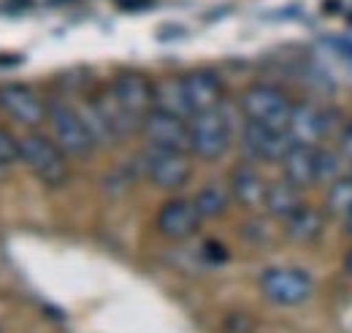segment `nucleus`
<instances>
[{"label":"nucleus","instance_id":"obj_25","mask_svg":"<svg viewBox=\"0 0 352 333\" xmlns=\"http://www.w3.org/2000/svg\"><path fill=\"white\" fill-rule=\"evenodd\" d=\"M333 46H336V52H339L344 60H350V63H352V41H350V39H336V41H333Z\"/></svg>","mask_w":352,"mask_h":333},{"label":"nucleus","instance_id":"obj_17","mask_svg":"<svg viewBox=\"0 0 352 333\" xmlns=\"http://www.w3.org/2000/svg\"><path fill=\"white\" fill-rule=\"evenodd\" d=\"M301 206H304V193H301L298 187H293L287 179L268 182L263 208L274 219H282V222H285L290 214H296Z\"/></svg>","mask_w":352,"mask_h":333},{"label":"nucleus","instance_id":"obj_8","mask_svg":"<svg viewBox=\"0 0 352 333\" xmlns=\"http://www.w3.org/2000/svg\"><path fill=\"white\" fill-rule=\"evenodd\" d=\"M144 171L149 182L160 190H182L192 176V160L187 152L171 149H155L149 147L144 152Z\"/></svg>","mask_w":352,"mask_h":333},{"label":"nucleus","instance_id":"obj_20","mask_svg":"<svg viewBox=\"0 0 352 333\" xmlns=\"http://www.w3.org/2000/svg\"><path fill=\"white\" fill-rule=\"evenodd\" d=\"M352 211V176L344 173L339 176L336 182L328 184V193H325V214L328 217H336V219H344Z\"/></svg>","mask_w":352,"mask_h":333},{"label":"nucleus","instance_id":"obj_3","mask_svg":"<svg viewBox=\"0 0 352 333\" xmlns=\"http://www.w3.org/2000/svg\"><path fill=\"white\" fill-rule=\"evenodd\" d=\"M239 106H241V114H244L247 122L285 130L287 117H290V109H293V100L279 87L258 82V84H250L241 92Z\"/></svg>","mask_w":352,"mask_h":333},{"label":"nucleus","instance_id":"obj_13","mask_svg":"<svg viewBox=\"0 0 352 333\" xmlns=\"http://www.w3.org/2000/svg\"><path fill=\"white\" fill-rule=\"evenodd\" d=\"M201 214L192 201L187 198H171L166 201L157 217H155V225L160 230V236L171 239V241H187L190 236H195L201 230Z\"/></svg>","mask_w":352,"mask_h":333},{"label":"nucleus","instance_id":"obj_22","mask_svg":"<svg viewBox=\"0 0 352 333\" xmlns=\"http://www.w3.org/2000/svg\"><path fill=\"white\" fill-rule=\"evenodd\" d=\"M19 163V138L11 136V130L0 122V179Z\"/></svg>","mask_w":352,"mask_h":333},{"label":"nucleus","instance_id":"obj_21","mask_svg":"<svg viewBox=\"0 0 352 333\" xmlns=\"http://www.w3.org/2000/svg\"><path fill=\"white\" fill-rule=\"evenodd\" d=\"M342 155L336 149H325V147H317V184H331L336 182L342 173Z\"/></svg>","mask_w":352,"mask_h":333},{"label":"nucleus","instance_id":"obj_6","mask_svg":"<svg viewBox=\"0 0 352 333\" xmlns=\"http://www.w3.org/2000/svg\"><path fill=\"white\" fill-rule=\"evenodd\" d=\"M261 292L271 303L301 306L314 292V282L301 268H265L261 274Z\"/></svg>","mask_w":352,"mask_h":333},{"label":"nucleus","instance_id":"obj_16","mask_svg":"<svg viewBox=\"0 0 352 333\" xmlns=\"http://www.w3.org/2000/svg\"><path fill=\"white\" fill-rule=\"evenodd\" d=\"M322 228H325V211L309 206V204H304L296 214H290L285 219V236H287V241H293L298 247L314 244L322 236Z\"/></svg>","mask_w":352,"mask_h":333},{"label":"nucleus","instance_id":"obj_2","mask_svg":"<svg viewBox=\"0 0 352 333\" xmlns=\"http://www.w3.org/2000/svg\"><path fill=\"white\" fill-rule=\"evenodd\" d=\"M46 122L52 127V141L65 152V158L71 160H85L95 152V138L85 125L79 109H74L65 100H52L46 103Z\"/></svg>","mask_w":352,"mask_h":333},{"label":"nucleus","instance_id":"obj_15","mask_svg":"<svg viewBox=\"0 0 352 333\" xmlns=\"http://www.w3.org/2000/svg\"><path fill=\"white\" fill-rule=\"evenodd\" d=\"M282 179H287L301 193L317 184V147L293 144L282 158Z\"/></svg>","mask_w":352,"mask_h":333},{"label":"nucleus","instance_id":"obj_1","mask_svg":"<svg viewBox=\"0 0 352 333\" xmlns=\"http://www.w3.org/2000/svg\"><path fill=\"white\" fill-rule=\"evenodd\" d=\"M19 160L46 187H63L71 179V163L65 152L52 141V136H46L41 130H28L19 138Z\"/></svg>","mask_w":352,"mask_h":333},{"label":"nucleus","instance_id":"obj_12","mask_svg":"<svg viewBox=\"0 0 352 333\" xmlns=\"http://www.w3.org/2000/svg\"><path fill=\"white\" fill-rule=\"evenodd\" d=\"M182 84H184V98H187L190 114L222 109V103H225V84H222L220 74H214L209 68H198V71L182 74Z\"/></svg>","mask_w":352,"mask_h":333},{"label":"nucleus","instance_id":"obj_18","mask_svg":"<svg viewBox=\"0 0 352 333\" xmlns=\"http://www.w3.org/2000/svg\"><path fill=\"white\" fill-rule=\"evenodd\" d=\"M155 109L174 114L182 120H190V106L184 98V84H182V74L179 76H163L160 82H155Z\"/></svg>","mask_w":352,"mask_h":333},{"label":"nucleus","instance_id":"obj_14","mask_svg":"<svg viewBox=\"0 0 352 333\" xmlns=\"http://www.w3.org/2000/svg\"><path fill=\"white\" fill-rule=\"evenodd\" d=\"M265 187H268V182H265L263 173L252 166V163H239V166H233L230 176H228L230 198L241 208H250V211L263 208Z\"/></svg>","mask_w":352,"mask_h":333},{"label":"nucleus","instance_id":"obj_4","mask_svg":"<svg viewBox=\"0 0 352 333\" xmlns=\"http://www.w3.org/2000/svg\"><path fill=\"white\" fill-rule=\"evenodd\" d=\"M187 122H190V155H195L206 163H214L230 149L233 130H230V120L225 117L222 109L192 114Z\"/></svg>","mask_w":352,"mask_h":333},{"label":"nucleus","instance_id":"obj_7","mask_svg":"<svg viewBox=\"0 0 352 333\" xmlns=\"http://www.w3.org/2000/svg\"><path fill=\"white\" fill-rule=\"evenodd\" d=\"M331 127H333L331 111L320 109V106L311 103V100H298V103H293V109H290L285 133H287V138H290L293 144H301V147H320V141L331 136Z\"/></svg>","mask_w":352,"mask_h":333},{"label":"nucleus","instance_id":"obj_5","mask_svg":"<svg viewBox=\"0 0 352 333\" xmlns=\"http://www.w3.org/2000/svg\"><path fill=\"white\" fill-rule=\"evenodd\" d=\"M0 111L28 130H36L46 122V100H41L30 84L22 82L0 84Z\"/></svg>","mask_w":352,"mask_h":333},{"label":"nucleus","instance_id":"obj_19","mask_svg":"<svg viewBox=\"0 0 352 333\" xmlns=\"http://www.w3.org/2000/svg\"><path fill=\"white\" fill-rule=\"evenodd\" d=\"M230 201H233V198H230V190L217 184V182L204 184V187L195 193V198H192V204L198 208L201 219H217V217H222V214L230 208Z\"/></svg>","mask_w":352,"mask_h":333},{"label":"nucleus","instance_id":"obj_9","mask_svg":"<svg viewBox=\"0 0 352 333\" xmlns=\"http://www.w3.org/2000/svg\"><path fill=\"white\" fill-rule=\"evenodd\" d=\"M111 92H114L117 103L138 122H144L155 111V82L141 71L117 74L111 82Z\"/></svg>","mask_w":352,"mask_h":333},{"label":"nucleus","instance_id":"obj_11","mask_svg":"<svg viewBox=\"0 0 352 333\" xmlns=\"http://www.w3.org/2000/svg\"><path fill=\"white\" fill-rule=\"evenodd\" d=\"M241 147H244V152H247L250 160H261V163H282V158L287 155V149L293 147V141L287 138L285 130L255 125V122H244V130H241Z\"/></svg>","mask_w":352,"mask_h":333},{"label":"nucleus","instance_id":"obj_26","mask_svg":"<svg viewBox=\"0 0 352 333\" xmlns=\"http://www.w3.org/2000/svg\"><path fill=\"white\" fill-rule=\"evenodd\" d=\"M344 274L352 277V247L347 250V255H344Z\"/></svg>","mask_w":352,"mask_h":333},{"label":"nucleus","instance_id":"obj_23","mask_svg":"<svg viewBox=\"0 0 352 333\" xmlns=\"http://www.w3.org/2000/svg\"><path fill=\"white\" fill-rule=\"evenodd\" d=\"M336 152L342 155V160L350 166L352 163V120H347L342 130L336 133Z\"/></svg>","mask_w":352,"mask_h":333},{"label":"nucleus","instance_id":"obj_10","mask_svg":"<svg viewBox=\"0 0 352 333\" xmlns=\"http://www.w3.org/2000/svg\"><path fill=\"white\" fill-rule=\"evenodd\" d=\"M141 133L149 141V147H155V149H171V152H187L190 155V122L182 120V117L155 109L141 122Z\"/></svg>","mask_w":352,"mask_h":333},{"label":"nucleus","instance_id":"obj_27","mask_svg":"<svg viewBox=\"0 0 352 333\" xmlns=\"http://www.w3.org/2000/svg\"><path fill=\"white\" fill-rule=\"evenodd\" d=\"M344 233H347V236H352V211L344 217Z\"/></svg>","mask_w":352,"mask_h":333},{"label":"nucleus","instance_id":"obj_24","mask_svg":"<svg viewBox=\"0 0 352 333\" xmlns=\"http://www.w3.org/2000/svg\"><path fill=\"white\" fill-rule=\"evenodd\" d=\"M225 331L228 333H252V320H250L247 314H241V312H233V314L228 317V323H225Z\"/></svg>","mask_w":352,"mask_h":333},{"label":"nucleus","instance_id":"obj_28","mask_svg":"<svg viewBox=\"0 0 352 333\" xmlns=\"http://www.w3.org/2000/svg\"><path fill=\"white\" fill-rule=\"evenodd\" d=\"M350 176H352V163H350Z\"/></svg>","mask_w":352,"mask_h":333}]
</instances>
